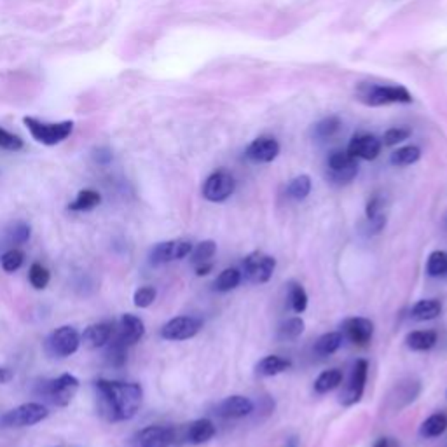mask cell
<instances>
[{"mask_svg":"<svg viewBox=\"0 0 447 447\" xmlns=\"http://www.w3.org/2000/svg\"><path fill=\"white\" fill-rule=\"evenodd\" d=\"M144 334H145L144 322H142L138 316L129 315L128 313V315H122L116 338H118L121 342H124L126 346H133L137 345V342L144 338Z\"/></svg>","mask_w":447,"mask_h":447,"instance_id":"ffe728a7","label":"cell"},{"mask_svg":"<svg viewBox=\"0 0 447 447\" xmlns=\"http://www.w3.org/2000/svg\"><path fill=\"white\" fill-rule=\"evenodd\" d=\"M23 261L25 254L21 250H18V248H12V250L6 252V254L2 255V259H0L2 270H4L6 273H14V271H18L19 268L23 265Z\"/></svg>","mask_w":447,"mask_h":447,"instance_id":"74e56055","label":"cell"},{"mask_svg":"<svg viewBox=\"0 0 447 447\" xmlns=\"http://www.w3.org/2000/svg\"><path fill=\"white\" fill-rule=\"evenodd\" d=\"M381 140L374 135H369V133H358L351 138L348 145V152L355 157V160H365L372 161L375 160L381 152Z\"/></svg>","mask_w":447,"mask_h":447,"instance_id":"9a60e30c","label":"cell"},{"mask_svg":"<svg viewBox=\"0 0 447 447\" xmlns=\"http://www.w3.org/2000/svg\"><path fill=\"white\" fill-rule=\"evenodd\" d=\"M8 239L11 245H23L30 239V226L25 222H18L14 228L9 231Z\"/></svg>","mask_w":447,"mask_h":447,"instance_id":"ab89813d","label":"cell"},{"mask_svg":"<svg viewBox=\"0 0 447 447\" xmlns=\"http://www.w3.org/2000/svg\"><path fill=\"white\" fill-rule=\"evenodd\" d=\"M339 129H341V121L338 118H327L315 126V137L320 140H329Z\"/></svg>","mask_w":447,"mask_h":447,"instance_id":"8d00e7d4","label":"cell"},{"mask_svg":"<svg viewBox=\"0 0 447 447\" xmlns=\"http://www.w3.org/2000/svg\"><path fill=\"white\" fill-rule=\"evenodd\" d=\"M285 447H299V440H297V437H290V439L287 440V444H285Z\"/></svg>","mask_w":447,"mask_h":447,"instance_id":"c3c4849f","label":"cell"},{"mask_svg":"<svg viewBox=\"0 0 447 447\" xmlns=\"http://www.w3.org/2000/svg\"><path fill=\"white\" fill-rule=\"evenodd\" d=\"M446 430H447V414L435 413L421 423L419 435L424 437V439H437V437L444 435Z\"/></svg>","mask_w":447,"mask_h":447,"instance_id":"cb8c5ba5","label":"cell"},{"mask_svg":"<svg viewBox=\"0 0 447 447\" xmlns=\"http://www.w3.org/2000/svg\"><path fill=\"white\" fill-rule=\"evenodd\" d=\"M254 413V402L243 395H231L217 406V414L224 419H239Z\"/></svg>","mask_w":447,"mask_h":447,"instance_id":"2e32d148","label":"cell"},{"mask_svg":"<svg viewBox=\"0 0 447 447\" xmlns=\"http://www.w3.org/2000/svg\"><path fill=\"white\" fill-rule=\"evenodd\" d=\"M212 270H213L212 262H205V264L196 265V274L197 276H206V274H210V271Z\"/></svg>","mask_w":447,"mask_h":447,"instance_id":"f6af8a7d","label":"cell"},{"mask_svg":"<svg viewBox=\"0 0 447 447\" xmlns=\"http://www.w3.org/2000/svg\"><path fill=\"white\" fill-rule=\"evenodd\" d=\"M47 351L54 356H60V358H65V356H70L79 349L80 346V336L74 327H60V329L54 330L46 342Z\"/></svg>","mask_w":447,"mask_h":447,"instance_id":"30bf717a","label":"cell"},{"mask_svg":"<svg viewBox=\"0 0 447 447\" xmlns=\"http://www.w3.org/2000/svg\"><path fill=\"white\" fill-rule=\"evenodd\" d=\"M79 390V379L72 374H61L60 378L42 381L39 384V395L54 404L56 407H67Z\"/></svg>","mask_w":447,"mask_h":447,"instance_id":"277c9868","label":"cell"},{"mask_svg":"<svg viewBox=\"0 0 447 447\" xmlns=\"http://www.w3.org/2000/svg\"><path fill=\"white\" fill-rule=\"evenodd\" d=\"M442 315V303L437 299H423L417 301L411 309V316L416 322H430Z\"/></svg>","mask_w":447,"mask_h":447,"instance_id":"44dd1931","label":"cell"},{"mask_svg":"<svg viewBox=\"0 0 447 447\" xmlns=\"http://www.w3.org/2000/svg\"><path fill=\"white\" fill-rule=\"evenodd\" d=\"M342 383V372L339 369H329L323 371L315 381V391L320 395H325L329 391L336 390Z\"/></svg>","mask_w":447,"mask_h":447,"instance_id":"484cf974","label":"cell"},{"mask_svg":"<svg viewBox=\"0 0 447 447\" xmlns=\"http://www.w3.org/2000/svg\"><path fill=\"white\" fill-rule=\"evenodd\" d=\"M287 193L296 201L306 199L311 193V178L307 175H299V177L292 178L287 187Z\"/></svg>","mask_w":447,"mask_h":447,"instance_id":"d6a6232c","label":"cell"},{"mask_svg":"<svg viewBox=\"0 0 447 447\" xmlns=\"http://www.w3.org/2000/svg\"><path fill=\"white\" fill-rule=\"evenodd\" d=\"M135 442L138 447H171L182 442V439H180V428L152 424L137 433Z\"/></svg>","mask_w":447,"mask_h":447,"instance_id":"52a82bcc","label":"cell"},{"mask_svg":"<svg viewBox=\"0 0 447 447\" xmlns=\"http://www.w3.org/2000/svg\"><path fill=\"white\" fill-rule=\"evenodd\" d=\"M356 98L369 107H383L391 103H411L413 96L402 86H386V84L362 83L356 89Z\"/></svg>","mask_w":447,"mask_h":447,"instance_id":"7a4b0ae2","label":"cell"},{"mask_svg":"<svg viewBox=\"0 0 447 447\" xmlns=\"http://www.w3.org/2000/svg\"><path fill=\"white\" fill-rule=\"evenodd\" d=\"M421 157V151L416 145H406V147H400L391 154L390 161L395 166H409V164H414Z\"/></svg>","mask_w":447,"mask_h":447,"instance_id":"f546056e","label":"cell"},{"mask_svg":"<svg viewBox=\"0 0 447 447\" xmlns=\"http://www.w3.org/2000/svg\"><path fill=\"white\" fill-rule=\"evenodd\" d=\"M193 252V243L187 239H170V241L157 243L151 250V264L160 265L166 262L180 261Z\"/></svg>","mask_w":447,"mask_h":447,"instance_id":"4fadbf2b","label":"cell"},{"mask_svg":"<svg viewBox=\"0 0 447 447\" xmlns=\"http://www.w3.org/2000/svg\"><path fill=\"white\" fill-rule=\"evenodd\" d=\"M419 383L417 381H407V383L398 384L397 388V398H398V407L407 406L411 402L416 400V397L419 395Z\"/></svg>","mask_w":447,"mask_h":447,"instance_id":"d590c367","label":"cell"},{"mask_svg":"<svg viewBox=\"0 0 447 447\" xmlns=\"http://www.w3.org/2000/svg\"><path fill=\"white\" fill-rule=\"evenodd\" d=\"M0 149L11 152L21 151V149H23V140H21L18 135H12L8 129L0 128Z\"/></svg>","mask_w":447,"mask_h":447,"instance_id":"60d3db41","label":"cell"},{"mask_svg":"<svg viewBox=\"0 0 447 447\" xmlns=\"http://www.w3.org/2000/svg\"><path fill=\"white\" fill-rule=\"evenodd\" d=\"M98 404L103 416L112 423L131 419L138 413L144 398V390L138 383H122V381H96Z\"/></svg>","mask_w":447,"mask_h":447,"instance_id":"6da1fadb","label":"cell"},{"mask_svg":"<svg viewBox=\"0 0 447 447\" xmlns=\"http://www.w3.org/2000/svg\"><path fill=\"white\" fill-rule=\"evenodd\" d=\"M342 334L341 332H327L322 338L315 342V353L318 356H330L338 351L342 345Z\"/></svg>","mask_w":447,"mask_h":447,"instance_id":"4316f807","label":"cell"},{"mask_svg":"<svg viewBox=\"0 0 447 447\" xmlns=\"http://www.w3.org/2000/svg\"><path fill=\"white\" fill-rule=\"evenodd\" d=\"M358 173V163L348 151H334L327 160V177L336 186H346Z\"/></svg>","mask_w":447,"mask_h":447,"instance_id":"8992f818","label":"cell"},{"mask_svg":"<svg viewBox=\"0 0 447 447\" xmlns=\"http://www.w3.org/2000/svg\"><path fill=\"white\" fill-rule=\"evenodd\" d=\"M446 228H447V219H446Z\"/></svg>","mask_w":447,"mask_h":447,"instance_id":"681fc988","label":"cell"},{"mask_svg":"<svg viewBox=\"0 0 447 447\" xmlns=\"http://www.w3.org/2000/svg\"><path fill=\"white\" fill-rule=\"evenodd\" d=\"M155 296H157V292H155L154 287H142L133 296V303L137 307H149L155 301Z\"/></svg>","mask_w":447,"mask_h":447,"instance_id":"b9f144b4","label":"cell"},{"mask_svg":"<svg viewBox=\"0 0 447 447\" xmlns=\"http://www.w3.org/2000/svg\"><path fill=\"white\" fill-rule=\"evenodd\" d=\"M102 203V196L98 190L93 189H83L77 194L76 199L69 205L70 212H89V210L96 208Z\"/></svg>","mask_w":447,"mask_h":447,"instance_id":"d4e9b609","label":"cell"},{"mask_svg":"<svg viewBox=\"0 0 447 447\" xmlns=\"http://www.w3.org/2000/svg\"><path fill=\"white\" fill-rule=\"evenodd\" d=\"M215 424L210 419H206V417H201V419L193 421V423H189L187 426L180 428V439L193 444V446H199V444H205L208 442V440H212L213 437H215Z\"/></svg>","mask_w":447,"mask_h":447,"instance_id":"ac0fdd59","label":"cell"},{"mask_svg":"<svg viewBox=\"0 0 447 447\" xmlns=\"http://www.w3.org/2000/svg\"><path fill=\"white\" fill-rule=\"evenodd\" d=\"M236 189L235 177L229 171L219 170L213 171L203 184V196L205 199L212 201V203H222V201L229 199Z\"/></svg>","mask_w":447,"mask_h":447,"instance_id":"9c48e42d","label":"cell"},{"mask_svg":"<svg viewBox=\"0 0 447 447\" xmlns=\"http://www.w3.org/2000/svg\"><path fill=\"white\" fill-rule=\"evenodd\" d=\"M12 378H14V374H12L11 369H8V367H0V384L9 383V381H11Z\"/></svg>","mask_w":447,"mask_h":447,"instance_id":"bcb514c9","label":"cell"},{"mask_svg":"<svg viewBox=\"0 0 447 447\" xmlns=\"http://www.w3.org/2000/svg\"><path fill=\"white\" fill-rule=\"evenodd\" d=\"M274 270H276V259L271 255H265L262 252H252L243 261V271L245 276L252 283H268L273 278Z\"/></svg>","mask_w":447,"mask_h":447,"instance_id":"ba28073f","label":"cell"},{"mask_svg":"<svg viewBox=\"0 0 447 447\" xmlns=\"http://www.w3.org/2000/svg\"><path fill=\"white\" fill-rule=\"evenodd\" d=\"M114 336V323L112 322H100L95 325H89L80 336V342L87 348L96 349L107 346V342Z\"/></svg>","mask_w":447,"mask_h":447,"instance_id":"d6986e66","label":"cell"},{"mask_svg":"<svg viewBox=\"0 0 447 447\" xmlns=\"http://www.w3.org/2000/svg\"><path fill=\"white\" fill-rule=\"evenodd\" d=\"M426 273L432 278L446 276L447 274V252L435 250L430 254L426 261Z\"/></svg>","mask_w":447,"mask_h":447,"instance_id":"836d02e7","label":"cell"},{"mask_svg":"<svg viewBox=\"0 0 447 447\" xmlns=\"http://www.w3.org/2000/svg\"><path fill=\"white\" fill-rule=\"evenodd\" d=\"M203 329V322L196 316H177L164 323L161 329V338L166 341H187L194 338Z\"/></svg>","mask_w":447,"mask_h":447,"instance_id":"7c38bea8","label":"cell"},{"mask_svg":"<svg viewBox=\"0 0 447 447\" xmlns=\"http://www.w3.org/2000/svg\"><path fill=\"white\" fill-rule=\"evenodd\" d=\"M304 320L301 316H294L288 318L287 322H283L278 329V339L280 341H296L299 336H303L304 332Z\"/></svg>","mask_w":447,"mask_h":447,"instance_id":"f1b7e54d","label":"cell"},{"mask_svg":"<svg viewBox=\"0 0 447 447\" xmlns=\"http://www.w3.org/2000/svg\"><path fill=\"white\" fill-rule=\"evenodd\" d=\"M278 154H280V144L273 137L255 138L245 152V155L254 163H271L276 160Z\"/></svg>","mask_w":447,"mask_h":447,"instance_id":"e0dca14e","label":"cell"},{"mask_svg":"<svg viewBox=\"0 0 447 447\" xmlns=\"http://www.w3.org/2000/svg\"><path fill=\"white\" fill-rule=\"evenodd\" d=\"M215 254H217V243L212 241V239H205V241L197 243L196 248H193L190 257H193L194 265H199L212 261Z\"/></svg>","mask_w":447,"mask_h":447,"instance_id":"e575fe53","label":"cell"},{"mask_svg":"<svg viewBox=\"0 0 447 447\" xmlns=\"http://www.w3.org/2000/svg\"><path fill=\"white\" fill-rule=\"evenodd\" d=\"M109 345V348H107V362H109L112 367H122V365L126 364V356H128V346L124 345V342L119 341L118 338H114L112 341L107 342Z\"/></svg>","mask_w":447,"mask_h":447,"instance_id":"1f68e13d","label":"cell"},{"mask_svg":"<svg viewBox=\"0 0 447 447\" xmlns=\"http://www.w3.org/2000/svg\"><path fill=\"white\" fill-rule=\"evenodd\" d=\"M379 213H383V197L379 196V194H374V196L369 199L367 208H365V215H367V219H374Z\"/></svg>","mask_w":447,"mask_h":447,"instance_id":"ee69618b","label":"cell"},{"mask_svg":"<svg viewBox=\"0 0 447 447\" xmlns=\"http://www.w3.org/2000/svg\"><path fill=\"white\" fill-rule=\"evenodd\" d=\"M288 301H290V306H292L294 313L301 315L304 313L307 307V294L304 290V287L297 281H290L288 283Z\"/></svg>","mask_w":447,"mask_h":447,"instance_id":"4dcf8cb0","label":"cell"},{"mask_svg":"<svg viewBox=\"0 0 447 447\" xmlns=\"http://www.w3.org/2000/svg\"><path fill=\"white\" fill-rule=\"evenodd\" d=\"M28 280H30L32 287L37 288V290H42V288H46L47 283H50L51 274L44 265L32 264L30 271H28Z\"/></svg>","mask_w":447,"mask_h":447,"instance_id":"f35d334b","label":"cell"},{"mask_svg":"<svg viewBox=\"0 0 447 447\" xmlns=\"http://www.w3.org/2000/svg\"><path fill=\"white\" fill-rule=\"evenodd\" d=\"M50 416L46 406L39 402H28L16 409L8 411L0 416V426L2 428H23V426H34Z\"/></svg>","mask_w":447,"mask_h":447,"instance_id":"5b68a950","label":"cell"},{"mask_svg":"<svg viewBox=\"0 0 447 447\" xmlns=\"http://www.w3.org/2000/svg\"><path fill=\"white\" fill-rule=\"evenodd\" d=\"M239 283H241V271L236 268H228L215 278L213 287L217 292H231Z\"/></svg>","mask_w":447,"mask_h":447,"instance_id":"83f0119b","label":"cell"},{"mask_svg":"<svg viewBox=\"0 0 447 447\" xmlns=\"http://www.w3.org/2000/svg\"><path fill=\"white\" fill-rule=\"evenodd\" d=\"M25 126L28 128L34 140H37L42 145H58L72 135L74 122L61 121V122H44L35 118H25Z\"/></svg>","mask_w":447,"mask_h":447,"instance_id":"3957f363","label":"cell"},{"mask_svg":"<svg viewBox=\"0 0 447 447\" xmlns=\"http://www.w3.org/2000/svg\"><path fill=\"white\" fill-rule=\"evenodd\" d=\"M367 374H369V364L367 360L360 358L356 360L355 365H353L351 378H349V383L346 384L345 391L341 393V404L342 406L349 407L355 406L362 400L365 391V383H367Z\"/></svg>","mask_w":447,"mask_h":447,"instance_id":"8fae6325","label":"cell"},{"mask_svg":"<svg viewBox=\"0 0 447 447\" xmlns=\"http://www.w3.org/2000/svg\"><path fill=\"white\" fill-rule=\"evenodd\" d=\"M437 339H439V336H437L435 330H414V332L407 334L406 345L413 351H428L437 345Z\"/></svg>","mask_w":447,"mask_h":447,"instance_id":"7402d4cb","label":"cell"},{"mask_svg":"<svg viewBox=\"0 0 447 447\" xmlns=\"http://www.w3.org/2000/svg\"><path fill=\"white\" fill-rule=\"evenodd\" d=\"M409 135H411V131L407 128H391L383 135V140H381V144L391 147V145H397V144H400V142L407 140V138H409Z\"/></svg>","mask_w":447,"mask_h":447,"instance_id":"7bdbcfd3","label":"cell"},{"mask_svg":"<svg viewBox=\"0 0 447 447\" xmlns=\"http://www.w3.org/2000/svg\"><path fill=\"white\" fill-rule=\"evenodd\" d=\"M290 365H292L290 360H287L283 356L268 355L257 364V372L261 375H264V378H273V375L283 374L285 371H288Z\"/></svg>","mask_w":447,"mask_h":447,"instance_id":"603a6c76","label":"cell"},{"mask_svg":"<svg viewBox=\"0 0 447 447\" xmlns=\"http://www.w3.org/2000/svg\"><path fill=\"white\" fill-rule=\"evenodd\" d=\"M372 447H400V446H398L397 442H393L391 439H379Z\"/></svg>","mask_w":447,"mask_h":447,"instance_id":"7dc6e473","label":"cell"},{"mask_svg":"<svg viewBox=\"0 0 447 447\" xmlns=\"http://www.w3.org/2000/svg\"><path fill=\"white\" fill-rule=\"evenodd\" d=\"M341 329L342 338H346L356 346H367L372 341V336H374V323L369 318H364V316L346 318L342 322Z\"/></svg>","mask_w":447,"mask_h":447,"instance_id":"5bb4252c","label":"cell"}]
</instances>
